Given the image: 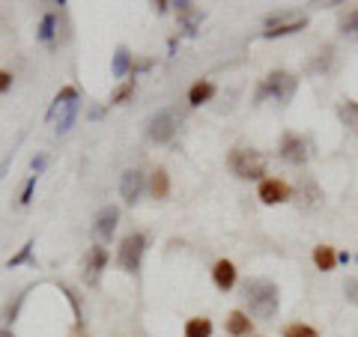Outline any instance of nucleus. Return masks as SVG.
Segmentation results:
<instances>
[{"label": "nucleus", "instance_id": "8", "mask_svg": "<svg viewBox=\"0 0 358 337\" xmlns=\"http://www.w3.org/2000/svg\"><path fill=\"white\" fill-rule=\"evenodd\" d=\"M257 197L263 200L266 206H275V203H287L293 197V188H289L284 179H263L260 188H257Z\"/></svg>", "mask_w": 358, "mask_h": 337}, {"label": "nucleus", "instance_id": "4", "mask_svg": "<svg viewBox=\"0 0 358 337\" xmlns=\"http://www.w3.org/2000/svg\"><path fill=\"white\" fill-rule=\"evenodd\" d=\"M227 164H230V171L236 173L239 179H263V173H266L263 152L248 150V147H236V150H233L227 155Z\"/></svg>", "mask_w": 358, "mask_h": 337}, {"label": "nucleus", "instance_id": "35", "mask_svg": "<svg viewBox=\"0 0 358 337\" xmlns=\"http://www.w3.org/2000/svg\"><path fill=\"white\" fill-rule=\"evenodd\" d=\"M248 337H260V334H248Z\"/></svg>", "mask_w": 358, "mask_h": 337}, {"label": "nucleus", "instance_id": "1", "mask_svg": "<svg viewBox=\"0 0 358 337\" xmlns=\"http://www.w3.org/2000/svg\"><path fill=\"white\" fill-rule=\"evenodd\" d=\"M242 299L257 320H272L281 305V289L268 278H248L242 284Z\"/></svg>", "mask_w": 358, "mask_h": 337}, {"label": "nucleus", "instance_id": "24", "mask_svg": "<svg viewBox=\"0 0 358 337\" xmlns=\"http://www.w3.org/2000/svg\"><path fill=\"white\" fill-rule=\"evenodd\" d=\"M131 96H134V78H129V81H122V84L114 89V96H110V102H114V105H126Z\"/></svg>", "mask_w": 358, "mask_h": 337}, {"label": "nucleus", "instance_id": "9", "mask_svg": "<svg viewBox=\"0 0 358 337\" xmlns=\"http://www.w3.org/2000/svg\"><path fill=\"white\" fill-rule=\"evenodd\" d=\"M281 159L289 162V164H305L308 162V141L299 138L296 131H287L281 138Z\"/></svg>", "mask_w": 358, "mask_h": 337}, {"label": "nucleus", "instance_id": "25", "mask_svg": "<svg viewBox=\"0 0 358 337\" xmlns=\"http://www.w3.org/2000/svg\"><path fill=\"white\" fill-rule=\"evenodd\" d=\"M33 245H36V242H24V245H21V251L15 254V257H9V268H15V266H21V263H30V257H33Z\"/></svg>", "mask_w": 358, "mask_h": 337}, {"label": "nucleus", "instance_id": "33", "mask_svg": "<svg viewBox=\"0 0 358 337\" xmlns=\"http://www.w3.org/2000/svg\"><path fill=\"white\" fill-rule=\"evenodd\" d=\"M152 6H155V13H164V9H167V6H171V3H164V0H155V3H152Z\"/></svg>", "mask_w": 358, "mask_h": 337}, {"label": "nucleus", "instance_id": "32", "mask_svg": "<svg viewBox=\"0 0 358 337\" xmlns=\"http://www.w3.org/2000/svg\"><path fill=\"white\" fill-rule=\"evenodd\" d=\"M13 89V72H0V93H9Z\"/></svg>", "mask_w": 358, "mask_h": 337}, {"label": "nucleus", "instance_id": "30", "mask_svg": "<svg viewBox=\"0 0 358 337\" xmlns=\"http://www.w3.org/2000/svg\"><path fill=\"white\" fill-rule=\"evenodd\" d=\"M24 299H27V293H18V299L13 301V305H9V310H6V320H9V322L18 317V310H21V305H24Z\"/></svg>", "mask_w": 358, "mask_h": 337}, {"label": "nucleus", "instance_id": "20", "mask_svg": "<svg viewBox=\"0 0 358 337\" xmlns=\"http://www.w3.org/2000/svg\"><path fill=\"white\" fill-rule=\"evenodd\" d=\"M54 36H57V18H54V13H45L42 21H39L36 39L45 42V45H54Z\"/></svg>", "mask_w": 358, "mask_h": 337}, {"label": "nucleus", "instance_id": "2", "mask_svg": "<svg viewBox=\"0 0 358 337\" xmlns=\"http://www.w3.org/2000/svg\"><path fill=\"white\" fill-rule=\"evenodd\" d=\"M78 108H81V102H78V89L75 87H63L60 93L54 96V102L48 108V122H57V134H66L75 126Z\"/></svg>", "mask_w": 358, "mask_h": 337}, {"label": "nucleus", "instance_id": "34", "mask_svg": "<svg viewBox=\"0 0 358 337\" xmlns=\"http://www.w3.org/2000/svg\"><path fill=\"white\" fill-rule=\"evenodd\" d=\"M0 337H15L13 331H0Z\"/></svg>", "mask_w": 358, "mask_h": 337}, {"label": "nucleus", "instance_id": "10", "mask_svg": "<svg viewBox=\"0 0 358 337\" xmlns=\"http://www.w3.org/2000/svg\"><path fill=\"white\" fill-rule=\"evenodd\" d=\"M117 224H120V209H117V206L99 209V215H96V221H93V236H96V242H110V236L117 233Z\"/></svg>", "mask_w": 358, "mask_h": 337}, {"label": "nucleus", "instance_id": "29", "mask_svg": "<svg viewBox=\"0 0 358 337\" xmlns=\"http://www.w3.org/2000/svg\"><path fill=\"white\" fill-rule=\"evenodd\" d=\"M329 66H331V48H326V51H320V57H317V60H313V63H310V69H313V72H320V69H322V72H326V69H329Z\"/></svg>", "mask_w": 358, "mask_h": 337}, {"label": "nucleus", "instance_id": "31", "mask_svg": "<svg viewBox=\"0 0 358 337\" xmlns=\"http://www.w3.org/2000/svg\"><path fill=\"white\" fill-rule=\"evenodd\" d=\"M30 167H33V176H39L45 167H48V155H36V159L30 162Z\"/></svg>", "mask_w": 358, "mask_h": 337}, {"label": "nucleus", "instance_id": "17", "mask_svg": "<svg viewBox=\"0 0 358 337\" xmlns=\"http://www.w3.org/2000/svg\"><path fill=\"white\" fill-rule=\"evenodd\" d=\"M338 117H341L343 126L358 138V102H352V99L341 102V105H338Z\"/></svg>", "mask_w": 358, "mask_h": 337}, {"label": "nucleus", "instance_id": "7", "mask_svg": "<svg viewBox=\"0 0 358 337\" xmlns=\"http://www.w3.org/2000/svg\"><path fill=\"white\" fill-rule=\"evenodd\" d=\"M108 268V251L105 245H93L87 254H84V280L90 287L99 284V275Z\"/></svg>", "mask_w": 358, "mask_h": 337}, {"label": "nucleus", "instance_id": "16", "mask_svg": "<svg viewBox=\"0 0 358 337\" xmlns=\"http://www.w3.org/2000/svg\"><path fill=\"white\" fill-rule=\"evenodd\" d=\"M313 266H317L320 272H331V268L338 266V251H334L331 245H317V248H313Z\"/></svg>", "mask_w": 358, "mask_h": 337}, {"label": "nucleus", "instance_id": "27", "mask_svg": "<svg viewBox=\"0 0 358 337\" xmlns=\"http://www.w3.org/2000/svg\"><path fill=\"white\" fill-rule=\"evenodd\" d=\"M343 296L350 305H358V278H346L343 280Z\"/></svg>", "mask_w": 358, "mask_h": 337}, {"label": "nucleus", "instance_id": "26", "mask_svg": "<svg viewBox=\"0 0 358 337\" xmlns=\"http://www.w3.org/2000/svg\"><path fill=\"white\" fill-rule=\"evenodd\" d=\"M341 33H343V36L358 39V9H352V13L341 21Z\"/></svg>", "mask_w": 358, "mask_h": 337}, {"label": "nucleus", "instance_id": "23", "mask_svg": "<svg viewBox=\"0 0 358 337\" xmlns=\"http://www.w3.org/2000/svg\"><path fill=\"white\" fill-rule=\"evenodd\" d=\"M281 334L284 337H320V331L313 329V325H308V322H289V325H284Z\"/></svg>", "mask_w": 358, "mask_h": 337}, {"label": "nucleus", "instance_id": "22", "mask_svg": "<svg viewBox=\"0 0 358 337\" xmlns=\"http://www.w3.org/2000/svg\"><path fill=\"white\" fill-rule=\"evenodd\" d=\"M179 21H182V33H185V36H194L197 27H200V21H203V13L194 9V6H188L185 13H179Z\"/></svg>", "mask_w": 358, "mask_h": 337}, {"label": "nucleus", "instance_id": "14", "mask_svg": "<svg viewBox=\"0 0 358 337\" xmlns=\"http://www.w3.org/2000/svg\"><path fill=\"white\" fill-rule=\"evenodd\" d=\"M227 334L230 337H248L251 334V317L242 310L227 313Z\"/></svg>", "mask_w": 358, "mask_h": 337}, {"label": "nucleus", "instance_id": "13", "mask_svg": "<svg viewBox=\"0 0 358 337\" xmlns=\"http://www.w3.org/2000/svg\"><path fill=\"white\" fill-rule=\"evenodd\" d=\"M308 27V18L305 15H296L293 21H287L281 27H272V30H263V39H281V36H293V33H301Z\"/></svg>", "mask_w": 358, "mask_h": 337}, {"label": "nucleus", "instance_id": "15", "mask_svg": "<svg viewBox=\"0 0 358 337\" xmlns=\"http://www.w3.org/2000/svg\"><path fill=\"white\" fill-rule=\"evenodd\" d=\"M212 96H215V84L212 81H197V84H192V89H188V105L200 108L203 102H212Z\"/></svg>", "mask_w": 358, "mask_h": 337}, {"label": "nucleus", "instance_id": "21", "mask_svg": "<svg viewBox=\"0 0 358 337\" xmlns=\"http://www.w3.org/2000/svg\"><path fill=\"white\" fill-rule=\"evenodd\" d=\"M185 337H212V320L209 317H192L185 322Z\"/></svg>", "mask_w": 358, "mask_h": 337}, {"label": "nucleus", "instance_id": "3", "mask_svg": "<svg viewBox=\"0 0 358 337\" xmlns=\"http://www.w3.org/2000/svg\"><path fill=\"white\" fill-rule=\"evenodd\" d=\"M299 89V78L289 72H272L263 78V84L257 87V102H266V99H275L278 105H287L289 99L296 96Z\"/></svg>", "mask_w": 358, "mask_h": 337}, {"label": "nucleus", "instance_id": "28", "mask_svg": "<svg viewBox=\"0 0 358 337\" xmlns=\"http://www.w3.org/2000/svg\"><path fill=\"white\" fill-rule=\"evenodd\" d=\"M36 179H39V176H33V173H30V179L24 182V188H21V197H18V203H21V206H27L30 200H33V188H36Z\"/></svg>", "mask_w": 358, "mask_h": 337}, {"label": "nucleus", "instance_id": "11", "mask_svg": "<svg viewBox=\"0 0 358 337\" xmlns=\"http://www.w3.org/2000/svg\"><path fill=\"white\" fill-rule=\"evenodd\" d=\"M141 194H143V173L138 167H131V171H126L120 179V197L126 200L129 206H134L141 200Z\"/></svg>", "mask_w": 358, "mask_h": 337}, {"label": "nucleus", "instance_id": "19", "mask_svg": "<svg viewBox=\"0 0 358 337\" xmlns=\"http://www.w3.org/2000/svg\"><path fill=\"white\" fill-rule=\"evenodd\" d=\"M150 191H152V197H155V200H164L167 194H171V176H167L164 167H159V171L152 173V179H150Z\"/></svg>", "mask_w": 358, "mask_h": 337}, {"label": "nucleus", "instance_id": "5", "mask_svg": "<svg viewBox=\"0 0 358 337\" xmlns=\"http://www.w3.org/2000/svg\"><path fill=\"white\" fill-rule=\"evenodd\" d=\"M143 254H147V236L143 233H129L126 239L120 242L117 263H120V268H126V272H138L141 263H143Z\"/></svg>", "mask_w": 358, "mask_h": 337}, {"label": "nucleus", "instance_id": "12", "mask_svg": "<svg viewBox=\"0 0 358 337\" xmlns=\"http://www.w3.org/2000/svg\"><path fill=\"white\" fill-rule=\"evenodd\" d=\"M212 280H215V287L221 289V293H230L233 284H236V266H233L230 260H218L215 266H212Z\"/></svg>", "mask_w": 358, "mask_h": 337}, {"label": "nucleus", "instance_id": "18", "mask_svg": "<svg viewBox=\"0 0 358 337\" xmlns=\"http://www.w3.org/2000/svg\"><path fill=\"white\" fill-rule=\"evenodd\" d=\"M131 66H134L131 51L120 45L117 54H114V66H110V72H114V78H129V75H131Z\"/></svg>", "mask_w": 358, "mask_h": 337}, {"label": "nucleus", "instance_id": "6", "mask_svg": "<svg viewBox=\"0 0 358 337\" xmlns=\"http://www.w3.org/2000/svg\"><path fill=\"white\" fill-rule=\"evenodd\" d=\"M176 114L171 108H162V110H155V114L147 120V138L152 143H171L173 141V134H176Z\"/></svg>", "mask_w": 358, "mask_h": 337}]
</instances>
